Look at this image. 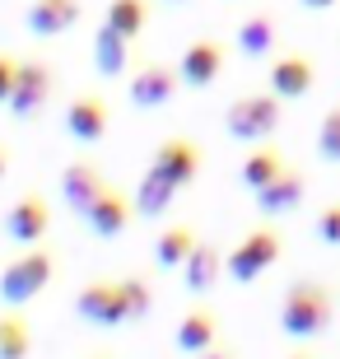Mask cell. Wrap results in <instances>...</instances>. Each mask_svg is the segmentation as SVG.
<instances>
[{
  "label": "cell",
  "mask_w": 340,
  "mask_h": 359,
  "mask_svg": "<svg viewBox=\"0 0 340 359\" xmlns=\"http://www.w3.org/2000/svg\"><path fill=\"white\" fill-rule=\"evenodd\" d=\"M275 322L280 332L294 341V346H313L331 332L336 322V294H331L327 280L317 276H294L280 290V304H275Z\"/></svg>",
  "instance_id": "1"
},
{
  "label": "cell",
  "mask_w": 340,
  "mask_h": 359,
  "mask_svg": "<svg viewBox=\"0 0 340 359\" xmlns=\"http://www.w3.org/2000/svg\"><path fill=\"white\" fill-rule=\"evenodd\" d=\"M56 252L47 248V243H33V248H24V252H14L5 266H0V304L5 308H28L38 294L52 290L56 280Z\"/></svg>",
  "instance_id": "2"
},
{
  "label": "cell",
  "mask_w": 340,
  "mask_h": 359,
  "mask_svg": "<svg viewBox=\"0 0 340 359\" xmlns=\"http://www.w3.org/2000/svg\"><path fill=\"white\" fill-rule=\"evenodd\" d=\"M280 257H285V233L275 224H257L243 229V238L224 252V280H233V285H257L266 271L280 266Z\"/></svg>",
  "instance_id": "3"
},
{
  "label": "cell",
  "mask_w": 340,
  "mask_h": 359,
  "mask_svg": "<svg viewBox=\"0 0 340 359\" xmlns=\"http://www.w3.org/2000/svg\"><path fill=\"white\" fill-rule=\"evenodd\" d=\"M280 126H285V103L271 89L238 93L233 103L224 107V135L238 140V145H266Z\"/></svg>",
  "instance_id": "4"
},
{
  "label": "cell",
  "mask_w": 340,
  "mask_h": 359,
  "mask_svg": "<svg viewBox=\"0 0 340 359\" xmlns=\"http://www.w3.org/2000/svg\"><path fill=\"white\" fill-rule=\"evenodd\" d=\"M52 93H56V66L52 61L47 56H19V75H14L5 112L14 121H33L42 107L52 103Z\"/></svg>",
  "instance_id": "5"
},
{
  "label": "cell",
  "mask_w": 340,
  "mask_h": 359,
  "mask_svg": "<svg viewBox=\"0 0 340 359\" xmlns=\"http://www.w3.org/2000/svg\"><path fill=\"white\" fill-rule=\"evenodd\" d=\"M75 318L89 322V327H98V332H112V327H131V318H126V294H121V276H93L79 285L75 294Z\"/></svg>",
  "instance_id": "6"
},
{
  "label": "cell",
  "mask_w": 340,
  "mask_h": 359,
  "mask_svg": "<svg viewBox=\"0 0 340 359\" xmlns=\"http://www.w3.org/2000/svg\"><path fill=\"white\" fill-rule=\"evenodd\" d=\"M0 229H5V238L19 243V248H33V243H42L47 233H52V201L42 196L38 187L19 191V196L10 201L5 219H0Z\"/></svg>",
  "instance_id": "7"
},
{
  "label": "cell",
  "mask_w": 340,
  "mask_h": 359,
  "mask_svg": "<svg viewBox=\"0 0 340 359\" xmlns=\"http://www.w3.org/2000/svg\"><path fill=\"white\" fill-rule=\"evenodd\" d=\"M200 163H205V149L196 140H186V135H163L149 154V173H158L168 187L186 191V187L200 177Z\"/></svg>",
  "instance_id": "8"
},
{
  "label": "cell",
  "mask_w": 340,
  "mask_h": 359,
  "mask_svg": "<svg viewBox=\"0 0 340 359\" xmlns=\"http://www.w3.org/2000/svg\"><path fill=\"white\" fill-rule=\"evenodd\" d=\"M182 80H177V66H163V61H140V66L126 75V98H131L135 112H158L177 98Z\"/></svg>",
  "instance_id": "9"
},
{
  "label": "cell",
  "mask_w": 340,
  "mask_h": 359,
  "mask_svg": "<svg viewBox=\"0 0 340 359\" xmlns=\"http://www.w3.org/2000/svg\"><path fill=\"white\" fill-rule=\"evenodd\" d=\"M61 121H66V135L75 145H103L107 131H112V103L98 89H84L66 103Z\"/></svg>",
  "instance_id": "10"
},
{
  "label": "cell",
  "mask_w": 340,
  "mask_h": 359,
  "mask_svg": "<svg viewBox=\"0 0 340 359\" xmlns=\"http://www.w3.org/2000/svg\"><path fill=\"white\" fill-rule=\"evenodd\" d=\"M266 89L289 103V98H308L317 89V56L313 52H275L266 66Z\"/></svg>",
  "instance_id": "11"
},
{
  "label": "cell",
  "mask_w": 340,
  "mask_h": 359,
  "mask_svg": "<svg viewBox=\"0 0 340 359\" xmlns=\"http://www.w3.org/2000/svg\"><path fill=\"white\" fill-rule=\"evenodd\" d=\"M224 66H229L224 42L219 38H196V42H186L182 56H177V80L186 89H215L224 80Z\"/></svg>",
  "instance_id": "12"
},
{
  "label": "cell",
  "mask_w": 340,
  "mask_h": 359,
  "mask_svg": "<svg viewBox=\"0 0 340 359\" xmlns=\"http://www.w3.org/2000/svg\"><path fill=\"white\" fill-rule=\"evenodd\" d=\"M61 205H66L70 215H75V219H84V215L93 210V201L103 196L107 187V173L103 168H98V163H89V159H75V163H66V168H61Z\"/></svg>",
  "instance_id": "13"
},
{
  "label": "cell",
  "mask_w": 340,
  "mask_h": 359,
  "mask_svg": "<svg viewBox=\"0 0 340 359\" xmlns=\"http://www.w3.org/2000/svg\"><path fill=\"white\" fill-rule=\"evenodd\" d=\"M79 19H84V0H28V10H24L28 38H38V42L66 38Z\"/></svg>",
  "instance_id": "14"
},
{
  "label": "cell",
  "mask_w": 340,
  "mask_h": 359,
  "mask_svg": "<svg viewBox=\"0 0 340 359\" xmlns=\"http://www.w3.org/2000/svg\"><path fill=\"white\" fill-rule=\"evenodd\" d=\"M79 224L89 229L93 238H103V243H112V238H121L126 229L135 224V205H131V196L121 191V187H107L103 196L93 201V210L79 219Z\"/></svg>",
  "instance_id": "15"
},
{
  "label": "cell",
  "mask_w": 340,
  "mask_h": 359,
  "mask_svg": "<svg viewBox=\"0 0 340 359\" xmlns=\"http://www.w3.org/2000/svg\"><path fill=\"white\" fill-rule=\"evenodd\" d=\"M224 341V327H219V313L210 304H196V308H186L182 318H177V327H172V346L182 350V355H205L210 346H219Z\"/></svg>",
  "instance_id": "16"
},
{
  "label": "cell",
  "mask_w": 340,
  "mask_h": 359,
  "mask_svg": "<svg viewBox=\"0 0 340 359\" xmlns=\"http://www.w3.org/2000/svg\"><path fill=\"white\" fill-rule=\"evenodd\" d=\"M252 201H257V210L266 219H285V215L303 210V201H308V173L303 168H285L275 182H266L261 191H252Z\"/></svg>",
  "instance_id": "17"
},
{
  "label": "cell",
  "mask_w": 340,
  "mask_h": 359,
  "mask_svg": "<svg viewBox=\"0 0 340 359\" xmlns=\"http://www.w3.org/2000/svg\"><path fill=\"white\" fill-rule=\"evenodd\" d=\"M219 285H224V248L200 238L191 248V257L182 262V290L196 294V299H210Z\"/></svg>",
  "instance_id": "18"
},
{
  "label": "cell",
  "mask_w": 340,
  "mask_h": 359,
  "mask_svg": "<svg viewBox=\"0 0 340 359\" xmlns=\"http://www.w3.org/2000/svg\"><path fill=\"white\" fill-rule=\"evenodd\" d=\"M233 47L247 56V61H271V56L280 52V19H275L271 10L247 14V19L233 28Z\"/></svg>",
  "instance_id": "19"
},
{
  "label": "cell",
  "mask_w": 340,
  "mask_h": 359,
  "mask_svg": "<svg viewBox=\"0 0 340 359\" xmlns=\"http://www.w3.org/2000/svg\"><path fill=\"white\" fill-rule=\"evenodd\" d=\"M93 70L103 75V80H121V75H131V61H135V42H126L121 33H112L107 24L93 28Z\"/></svg>",
  "instance_id": "20"
},
{
  "label": "cell",
  "mask_w": 340,
  "mask_h": 359,
  "mask_svg": "<svg viewBox=\"0 0 340 359\" xmlns=\"http://www.w3.org/2000/svg\"><path fill=\"white\" fill-rule=\"evenodd\" d=\"M289 163L285 154H280V145H247V154H243V163H238V182L247 187V191H261L266 182H275V177L285 173Z\"/></svg>",
  "instance_id": "21"
},
{
  "label": "cell",
  "mask_w": 340,
  "mask_h": 359,
  "mask_svg": "<svg viewBox=\"0 0 340 359\" xmlns=\"http://www.w3.org/2000/svg\"><path fill=\"white\" fill-rule=\"evenodd\" d=\"M177 187H168L158 173H149L144 168L140 173V182H135V191H131V205H135V219H163V215L177 205Z\"/></svg>",
  "instance_id": "22"
},
{
  "label": "cell",
  "mask_w": 340,
  "mask_h": 359,
  "mask_svg": "<svg viewBox=\"0 0 340 359\" xmlns=\"http://www.w3.org/2000/svg\"><path fill=\"white\" fill-rule=\"evenodd\" d=\"M200 243V233L191 224H168L154 238V266L158 271H182V262L191 257V248Z\"/></svg>",
  "instance_id": "23"
},
{
  "label": "cell",
  "mask_w": 340,
  "mask_h": 359,
  "mask_svg": "<svg viewBox=\"0 0 340 359\" xmlns=\"http://www.w3.org/2000/svg\"><path fill=\"white\" fill-rule=\"evenodd\" d=\"M0 359H33V322L24 308H0Z\"/></svg>",
  "instance_id": "24"
},
{
  "label": "cell",
  "mask_w": 340,
  "mask_h": 359,
  "mask_svg": "<svg viewBox=\"0 0 340 359\" xmlns=\"http://www.w3.org/2000/svg\"><path fill=\"white\" fill-rule=\"evenodd\" d=\"M103 24L112 33H121L126 42H140L144 28H149V0H107Z\"/></svg>",
  "instance_id": "25"
},
{
  "label": "cell",
  "mask_w": 340,
  "mask_h": 359,
  "mask_svg": "<svg viewBox=\"0 0 340 359\" xmlns=\"http://www.w3.org/2000/svg\"><path fill=\"white\" fill-rule=\"evenodd\" d=\"M121 294H126V318L131 322H144L149 313H154V285L140 276V271H131V276H121Z\"/></svg>",
  "instance_id": "26"
},
{
  "label": "cell",
  "mask_w": 340,
  "mask_h": 359,
  "mask_svg": "<svg viewBox=\"0 0 340 359\" xmlns=\"http://www.w3.org/2000/svg\"><path fill=\"white\" fill-rule=\"evenodd\" d=\"M317 159L322 163H340V103H331L317 121Z\"/></svg>",
  "instance_id": "27"
},
{
  "label": "cell",
  "mask_w": 340,
  "mask_h": 359,
  "mask_svg": "<svg viewBox=\"0 0 340 359\" xmlns=\"http://www.w3.org/2000/svg\"><path fill=\"white\" fill-rule=\"evenodd\" d=\"M313 233L317 243H327V248H340V201H327L313 219Z\"/></svg>",
  "instance_id": "28"
},
{
  "label": "cell",
  "mask_w": 340,
  "mask_h": 359,
  "mask_svg": "<svg viewBox=\"0 0 340 359\" xmlns=\"http://www.w3.org/2000/svg\"><path fill=\"white\" fill-rule=\"evenodd\" d=\"M14 75H19V52H5V47H0V107L10 103Z\"/></svg>",
  "instance_id": "29"
},
{
  "label": "cell",
  "mask_w": 340,
  "mask_h": 359,
  "mask_svg": "<svg viewBox=\"0 0 340 359\" xmlns=\"http://www.w3.org/2000/svg\"><path fill=\"white\" fill-rule=\"evenodd\" d=\"M196 359H243V355H238V346H229V341H219V346H210L205 355H196Z\"/></svg>",
  "instance_id": "30"
},
{
  "label": "cell",
  "mask_w": 340,
  "mask_h": 359,
  "mask_svg": "<svg viewBox=\"0 0 340 359\" xmlns=\"http://www.w3.org/2000/svg\"><path fill=\"white\" fill-rule=\"evenodd\" d=\"M280 359H317V350H313V346H289Z\"/></svg>",
  "instance_id": "31"
},
{
  "label": "cell",
  "mask_w": 340,
  "mask_h": 359,
  "mask_svg": "<svg viewBox=\"0 0 340 359\" xmlns=\"http://www.w3.org/2000/svg\"><path fill=\"white\" fill-rule=\"evenodd\" d=\"M303 10H313V14H322V10H336L340 0H299Z\"/></svg>",
  "instance_id": "32"
},
{
  "label": "cell",
  "mask_w": 340,
  "mask_h": 359,
  "mask_svg": "<svg viewBox=\"0 0 340 359\" xmlns=\"http://www.w3.org/2000/svg\"><path fill=\"white\" fill-rule=\"evenodd\" d=\"M10 163H14V154H10V145H5V140H0V182H5V177H10Z\"/></svg>",
  "instance_id": "33"
},
{
  "label": "cell",
  "mask_w": 340,
  "mask_h": 359,
  "mask_svg": "<svg viewBox=\"0 0 340 359\" xmlns=\"http://www.w3.org/2000/svg\"><path fill=\"white\" fill-rule=\"evenodd\" d=\"M84 359H112V355H103V350H98V355H84Z\"/></svg>",
  "instance_id": "34"
},
{
  "label": "cell",
  "mask_w": 340,
  "mask_h": 359,
  "mask_svg": "<svg viewBox=\"0 0 340 359\" xmlns=\"http://www.w3.org/2000/svg\"><path fill=\"white\" fill-rule=\"evenodd\" d=\"M158 5H186V0H158Z\"/></svg>",
  "instance_id": "35"
},
{
  "label": "cell",
  "mask_w": 340,
  "mask_h": 359,
  "mask_svg": "<svg viewBox=\"0 0 340 359\" xmlns=\"http://www.w3.org/2000/svg\"><path fill=\"white\" fill-rule=\"evenodd\" d=\"M336 304H340V299H336Z\"/></svg>",
  "instance_id": "36"
}]
</instances>
